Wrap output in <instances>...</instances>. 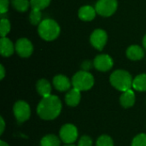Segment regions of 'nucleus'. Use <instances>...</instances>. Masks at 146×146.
<instances>
[{"label":"nucleus","instance_id":"4","mask_svg":"<svg viewBox=\"0 0 146 146\" xmlns=\"http://www.w3.org/2000/svg\"><path fill=\"white\" fill-rule=\"evenodd\" d=\"M72 85L74 88L81 91H87L94 85L93 76L87 71H80L72 78Z\"/></svg>","mask_w":146,"mask_h":146},{"label":"nucleus","instance_id":"31","mask_svg":"<svg viewBox=\"0 0 146 146\" xmlns=\"http://www.w3.org/2000/svg\"><path fill=\"white\" fill-rule=\"evenodd\" d=\"M0 146H9L7 143H5L4 141H3V140H1L0 141Z\"/></svg>","mask_w":146,"mask_h":146},{"label":"nucleus","instance_id":"24","mask_svg":"<svg viewBox=\"0 0 146 146\" xmlns=\"http://www.w3.org/2000/svg\"><path fill=\"white\" fill-rule=\"evenodd\" d=\"M96 146H114V143L110 136L102 135L98 138Z\"/></svg>","mask_w":146,"mask_h":146},{"label":"nucleus","instance_id":"23","mask_svg":"<svg viewBox=\"0 0 146 146\" xmlns=\"http://www.w3.org/2000/svg\"><path fill=\"white\" fill-rule=\"evenodd\" d=\"M10 31V23L7 19H2L0 24V34L1 37H6Z\"/></svg>","mask_w":146,"mask_h":146},{"label":"nucleus","instance_id":"6","mask_svg":"<svg viewBox=\"0 0 146 146\" xmlns=\"http://www.w3.org/2000/svg\"><path fill=\"white\" fill-rule=\"evenodd\" d=\"M14 115L19 123L27 121L31 115V110L27 103L24 101H17L13 108Z\"/></svg>","mask_w":146,"mask_h":146},{"label":"nucleus","instance_id":"33","mask_svg":"<svg viewBox=\"0 0 146 146\" xmlns=\"http://www.w3.org/2000/svg\"><path fill=\"white\" fill-rule=\"evenodd\" d=\"M65 146H74V145H65Z\"/></svg>","mask_w":146,"mask_h":146},{"label":"nucleus","instance_id":"16","mask_svg":"<svg viewBox=\"0 0 146 146\" xmlns=\"http://www.w3.org/2000/svg\"><path fill=\"white\" fill-rule=\"evenodd\" d=\"M120 102H121V106H123L124 108H130V107L133 106V104L135 103L134 92L131 89H129L126 92H123V93L121 96Z\"/></svg>","mask_w":146,"mask_h":146},{"label":"nucleus","instance_id":"20","mask_svg":"<svg viewBox=\"0 0 146 146\" xmlns=\"http://www.w3.org/2000/svg\"><path fill=\"white\" fill-rule=\"evenodd\" d=\"M12 5L16 10L25 12L29 8L30 2L28 0H12Z\"/></svg>","mask_w":146,"mask_h":146},{"label":"nucleus","instance_id":"8","mask_svg":"<svg viewBox=\"0 0 146 146\" xmlns=\"http://www.w3.org/2000/svg\"><path fill=\"white\" fill-rule=\"evenodd\" d=\"M107 39H108L107 33L105 31L102 29L95 30L92 33L91 38H90L91 44H92L94 48H96L98 50H102L104 49V47L105 46L107 43Z\"/></svg>","mask_w":146,"mask_h":146},{"label":"nucleus","instance_id":"18","mask_svg":"<svg viewBox=\"0 0 146 146\" xmlns=\"http://www.w3.org/2000/svg\"><path fill=\"white\" fill-rule=\"evenodd\" d=\"M133 87L139 92L146 91V74L138 75L133 81Z\"/></svg>","mask_w":146,"mask_h":146},{"label":"nucleus","instance_id":"14","mask_svg":"<svg viewBox=\"0 0 146 146\" xmlns=\"http://www.w3.org/2000/svg\"><path fill=\"white\" fill-rule=\"evenodd\" d=\"M0 50L3 56H10L14 53V44L6 37H2L0 39Z\"/></svg>","mask_w":146,"mask_h":146},{"label":"nucleus","instance_id":"26","mask_svg":"<svg viewBox=\"0 0 146 146\" xmlns=\"http://www.w3.org/2000/svg\"><path fill=\"white\" fill-rule=\"evenodd\" d=\"M78 146H92V140L89 136H82L79 140Z\"/></svg>","mask_w":146,"mask_h":146},{"label":"nucleus","instance_id":"22","mask_svg":"<svg viewBox=\"0 0 146 146\" xmlns=\"http://www.w3.org/2000/svg\"><path fill=\"white\" fill-rule=\"evenodd\" d=\"M41 18H42V15H41L40 10H39V9H33L32 11H31V13H30V15H29L30 22H31L33 25L40 24V22H41Z\"/></svg>","mask_w":146,"mask_h":146},{"label":"nucleus","instance_id":"5","mask_svg":"<svg viewBox=\"0 0 146 146\" xmlns=\"http://www.w3.org/2000/svg\"><path fill=\"white\" fill-rule=\"evenodd\" d=\"M96 11L102 16L112 15L117 9V0H98L96 3Z\"/></svg>","mask_w":146,"mask_h":146},{"label":"nucleus","instance_id":"15","mask_svg":"<svg viewBox=\"0 0 146 146\" xmlns=\"http://www.w3.org/2000/svg\"><path fill=\"white\" fill-rule=\"evenodd\" d=\"M127 56L129 59L133 61H138V60H141L144 57L145 52L140 46L131 45L127 50Z\"/></svg>","mask_w":146,"mask_h":146},{"label":"nucleus","instance_id":"3","mask_svg":"<svg viewBox=\"0 0 146 146\" xmlns=\"http://www.w3.org/2000/svg\"><path fill=\"white\" fill-rule=\"evenodd\" d=\"M111 85L121 92H126L133 86V81L131 74L125 70H116L110 75Z\"/></svg>","mask_w":146,"mask_h":146},{"label":"nucleus","instance_id":"11","mask_svg":"<svg viewBox=\"0 0 146 146\" xmlns=\"http://www.w3.org/2000/svg\"><path fill=\"white\" fill-rule=\"evenodd\" d=\"M53 85L56 90H58L60 92H66L70 88L71 82L68 80V78L66 77L65 75L59 74V75H56L54 77Z\"/></svg>","mask_w":146,"mask_h":146},{"label":"nucleus","instance_id":"19","mask_svg":"<svg viewBox=\"0 0 146 146\" xmlns=\"http://www.w3.org/2000/svg\"><path fill=\"white\" fill-rule=\"evenodd\" d=\"M60 139L56 135L49 134L44 136L40 142V146H60Z\"/></svg>","mask_w":146,"mask_h":146},{"label":"nucleus","instance_id":"1","mask_svg":"<svg viewBox=\"0 0 146 146\" xmlns=\"http://www.w3.org/2000/svg\"><path fill=\"white\" fill-rule=\"evenodd\" d=\"M62 111V102L58 97L50 95L43 98L37 107V113L40 118L46 121L54 120Z\"/></svg>","mask_w":146,"mask_h":146},{"label":"nucleus","instance_id":"12","mask_svg":"<svg viewBox=\"0 0 146 146\" xmlns=\"http://www.w3.org/2000/svg\"><path fill=\"white\" fill-rule=\"evenodd\" d=\"M80 98H81L80 91L74 87L66 94L65 101L68 106L75 107L79 104V103L80 101Z\"/></svg>","mask_w":146,"mask_h":146},{"label":"nucleus","instance_id":"30","mask_svg":"<svg viewBox=\"0 0 146 146\" xmlns=\"http://www.w3.org/2000/svg\"><path fill=\"white\" fill-rule=\"evenodd\" d=\"M0 72H1V76H0V79L3 80L4 75H5V71H4V68L3 65H0Z\"/></svg>","mask_w":146,"mask_h":146},{"label":"nucleus","instance_id":"21","mask_svg":"<svg viewBox=\"0 0 146 146\" xmlns=\"http://www.w3.org/2000/svg\"><path fill=\"white\" fill-rule=\"evenodd\" d=\"M50 3V0H30V5L32 9L42 10L45 9Z\"/></svg>","mask_w":146,"mask_h":146},{"label":"nucleus","instance_id":"7","mask_svg":"<svg viewBox=\"0 0 146 146\" xmlns=\"http://www.w3.org/2000/svg\"><path fill=\"white\" fill-rule=\"evenodd\" d=\"M60 139L65 144H73L78 138V130L72 124H66L60 129Z\"/></svg>","mask_w":146,"mask_h":146},{"label":"nucleus","instance_id":"2","mask_svg":"<svg viewBox=\"0 0 146 146\" xmlns=\"http://www.w3.org/2000/svg\"><path fill=\"white\" fill-rule=\"evenodd\" d=\"M38 31L39 36L43 39L46 41H52L59 36L60 27L55 21L51 19H45L38 25Z\"/></svg>","mask_w":146,"mask_h":146},{"label":"nucleus","instance_id":"28","mask_svg":"<svg viewBox=\"0 0 146 146\" xmlns=\"http://www.w3.org/2000/svg\"><path fill=\"white\" fill-rule=\"evenodd\" d=\"M82 68H84L85 71H87L88 69H90L92 68V63L90 62V61H86L83 64H82Z\"/></svg>","mask_w":146,"mask_h":146},{"label":"nucleus","instance_id":"10","mask_svg":"<svg viewBox=\"0 0 146 146\" xmlns=\"http://www.w3.org/2000/svg\"><path fill=\"white\" fill-rule=\"evenodd\" d=\"M93 65L98 70L102 71V72H106L112 68L113 60L109 55H106V54L98 55L94 59Z\"/></svg>","mask_w":146,"mask_h":146},{"label":"nucleus","instance_id":"25","mask_svg":"<svg viewBox=\"0 0 146 146\" xmlns=\"http://www.w3.org/2000/svg\"><path fill=\"white\" fill-rule=\"evenodd\" d=\"M132 146H146L145 133H140L137 135L132 142Z\"/></svg>","mask_w":146,"mask_h":146},{"label":"nucleus","instance_id":"32","mask_svg":"<svg viewBox=\"0 0 146 146\" xmlns=\"http://www.w3.org/2000/svg\"><path fill=\"white\" fill-rule=\"evenodd\" d=\"M143 44H144V47L145 48L146 50V34L145 36L144 37V39H143Z\"/></svg>","mask_w":146,"mask_h":146},{"label":"nucleus","instance_id":"13","mask_svg":"<svg viewBox=\"0 0 146 146\" xmlns=\"http://www.w3.org/2000/svg\"><path fill=\"white\" fill-rule=\"evenodd\" d=\"M96 9H94L92 6L89 5H85L82 6L80 9H79V17L80 20L82 21H90L92 20H93L96 16Z\"/></svg>","mask_w":146,"mask_h":146},{"label":"nucleus","instance_id":"29","mask_svg":"<svg viewBox=\"0 0 146 146\" xmlns=\"http://www.w3.org/2000/svg\"><path fill=\"white\" fill-rule=\"evenodd\" d=\"M0 122H1V131H0V134H3V131H4V127H5V123H4V121L3 119V117L0 118Z\"/></svg>","mask_w":146,"mask_h":146},{"label":"nucleus","instance_id":"9","mask_svg":"<svg viewBox=\"0 0 146 146\" xmlns=\"http://www.w3.org/2000/svg\"><path fill=\"white\" fill-rule=\"evenodd\" d=\"M15 50L21 57H28L33 51V46L27 38H20L16 41Z\"/></svg>","mask_w":146,"mask_h":146},{"label":"nucleus","instance_id":"27","mask_svg":"<svg viewBox=\"0 0 146 146\" xmlns=\"http://www.w3.org/2000/svg\"><path fill=\"white\" fill-rule=\"evenodd\" d=\"M8 8H9V0H0V12L2 15L7 12Z\"/></svg>","mask_w":146,"mask_h":146},{"label":"nucleus","instance_id":"17","mask_svg":"<svg viewBox=\"0 0 146 146\" xmlns=\"http://www.w3.org/2000/svg\"><path fill=\"white\" fill-rule=\"evenodd\" d=\"M36 88H37L38 94L43 98H45V97H48L50 95L51 86H50V82L44 79H41L37 82Z\"/></svg>","mask_w":146,"mask_h":146}]
</instances>
